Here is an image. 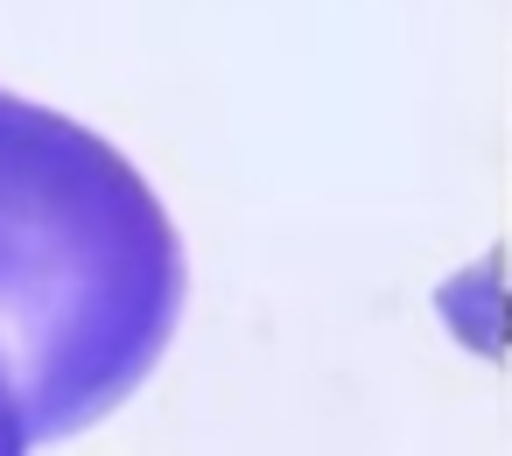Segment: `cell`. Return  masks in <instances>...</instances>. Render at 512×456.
I'll return each mask as SVG.
<instances>
[{
	"label": "cell",
	"mask_w": 512,
	"mask_h": 456,
	"mask_svg": "<svg viewBox=\"0 0 512 456\" xmlns=\"http://www.w3.org/2000/svg\"><path fill=\"white\" fill-rule=\"evenodd\" d=\"M183 316V246L92 127L0 92V393L29 442L120 407Z\"/></svg>",
	"instance_id": "obj_1"
},
{
	"label": "cell",
	"mask_w": 512,
	"mask_h": 456,
	"mask_svg": "<svg viewBox=\"0 0 512 456\" xmlns=\"http://www.w3.org/2000/svg\"><path fill=\"white\" fill-rule=\"evenodd\" d=\"M8 449H29V435H22V421H15V407H8V393H0V456Z\"/></svg>",
	"instance_id": "obj_2"
}]
</instances>
